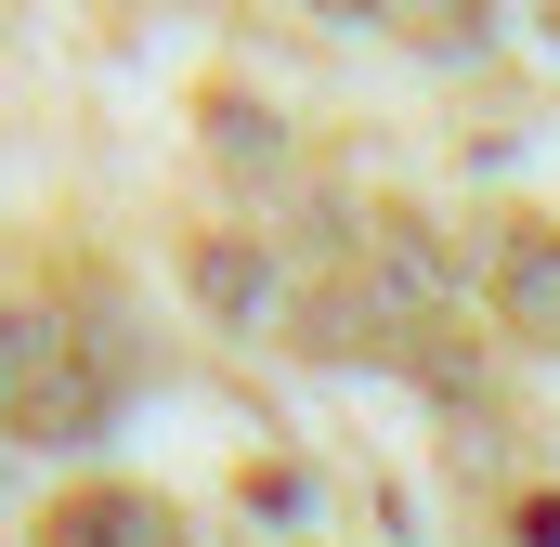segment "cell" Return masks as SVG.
Masks as SVG:
<instances>
[{"label": "cell", "mask_w": 560, "mask_h": 547, "mask_svg": "<svg viewBox=\"0 0 560 547\" xmlns=\"http://www.w3.org/2000/svg\"><path fill=\"white\" fill-rule=\"evenodd\" d=\"M509 313L560 339V235H509Z\"/></svg>", "instance_id": "1"}, {"label": "cell", "mask_w": 560, "mask_h": 547, "mask_svg": "<svg viewBox=\"0 0 560 547\" xmlns=\"http://www.w3.org/2000/svg\"><path fill=\"white\" fill-rule=\"evenodd\" d=\"M313 13H339V26H365V13H392V0H313Z\"/></svg>", "instance_id": "2"}]
</instances>
